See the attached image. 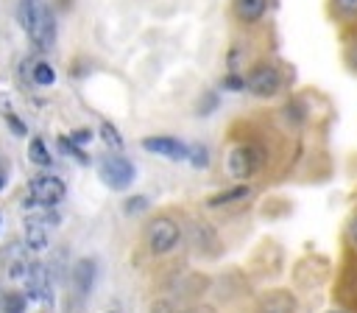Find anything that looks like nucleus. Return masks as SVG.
Returning a JSON list of instances; mask_svg holds the SVG:
<instances>
[{"label":"nucleus","instance_id":"473e14b6","mask_svg":"<svg viewBox=\"0 0 357 313\" xmlns=\"http://www.w3.org/2000/svg\"><path fill=\"white\" fill-rule=\"evenodd\" d=\"M0 226H3V215H0Z\"/></svg>","mask_w":357,"mask_h":313},{"label":"nucleus","instance_id":"4468645a","mask_svg":"<svg viewBox=\"0 0 357 313\" xmlns=\"http://www.w3.org/2000/svg\"><path fill=\"white\" fill-rule=\"evenodd\" d=\"M293 307H296V302L287 291H271L259 299L257 313H293Z\"/></svg>","mask_w":357,"mask_h":313},{"label":"nucleus","instance_id":"f257e3e1","mask_svg":"<svg viewBox=\"0 0 357 313\" xmlns=\"http://www.w3.org/2000/svg\"><path fill=\"white\" fill-rule=\"evenodd\" d=\"M17 20L25 31V36L39 50H50L56 45V17L53 8L39 0H20L17 3Z\"/></svg>","mask_w":357,"mask_h":313},{"label":"nucleus","instance_id":"f3484780","mask_svg":"<svg viewBox=\"0 0 357 313\" xmlns=\"http://www.w3.org/2000/svg\"><path fill=\"white\" fill-rule=\"evenodd\" d=\"M25 307H28V299L20 291H6L0 296V313H25Z\"/></svg>","mask_w":357,"mask_h":313},{"label":"nucleus","instance_id":"2f4dec72","mask_svg":"<svg viewBox=\"0 0 357 313\" xmlns=\"http://www.w3.org/2000/svg\"><path fill=\"white\" fill-rule=\"evenodd\" d=\"M326 313H343V310H326Z\"/></svg>","mask_w":357,"mask_h":313},{"label":"nucleus","instance_id":"393cba45","mask_svg":"<svg viewBox=\"0 0 357 313\" xmlns=\"http://www.w3.org/2000/svg\"><path fill=\"white\" fill-rule=\"evenodd\" d=\"M3 117H6L8 129H11L17 137H25V134H28V126H25V123H22V120H20V117L11 112V109H6V112H3Z\"/></svg>","mask_w":357,"mask_h":313},{"label":"nucleus","instance_id":"39448f33","mask_svg":"<svg viewBox=\"0 0 357 313\" xmlns=\"http://www.w3.org/2000/svg\"><path fill=\"white\" fill-rule=\"evenodd\" d=\"M98 176L103 179V184H109L112 190H126L134 182V165L120 156V154H106L98 162Z\"/></svg>","mask_w":357,"mask_h":313},{"label":"nucleus","instance_id":"c756f323","mask_svg":"<svg viewBox=\"0 0 357 313\" xmlns=\"http://www.w3.org/2000/svg\"><path fill=\"white\" fill-rule=\"evenodd\" d=\"M351 240H354V243H357V215H354V218H351Z\"/></svg>","mask_w":357,"mask_h":313},{"label":"nucleus","instance_id":"1a4fd4ad","mask_svg":"<svg viewBox=\"0 0 357 313\" xmlns=\"http://www.w3.org/2000/svg\"><path fill=\"white\" fill-rule=\"evenodd\" d=\"M231 14L243 25H254L268 14V0H231Z\"/></svg>","mask_w":357,"mask_h":313},{"label":"nucleus","instance_id":"9b49d317","mask_svg":"<svg viewBox=\"0 0 357 313\" xmlns=\"http://www.w3.org/2000/svg\"><path fill=\"white\" fill-rule=\"evenodd\" d=\"M22 67H25V75L31 78V84H36V87L56 84V70H53L50 61H45V59H25Z\"/></svg>","mask_w":357,"mask_h":313},{"label":"nucleus","instance_id":"20e7f679","mask_svg":"<svg viewBox=\"0 0 357 313\" xmlns=\"http://www.w3.org/2000/svg\"><path fill=\"white\" fill-rule=\"evenodd\" d=\"M28 193L33 196L36 207L53 210L56 204L64 201V196H67V184H64L59 176H53V173H42V176H33V179L28 182Z\"/></svg>","mask_w":357,"mask_h":313},{"label":"nucleus","instance_id":"412c9836","mask_svg":"<svg viewBox=\"0 0 357 313\" xmlns=\"http://www.w3.org/2000/svg\"><path fill=\"white\" fill-rule=\"evenodd\" d=\"M243 64H245V50H243L240 45H231V50H229V56H226V67H229V73H240Z\"/></svg>","mask_w":357,"mask_h":313},{"label":"nucleus","instance_id":"9d476101","mask_svg":"<svg viewBox=\"0 0 357 313\" xmlns=\"http://www.w3.org/2000/svg\"><path fill=\"white\" fill-rule=\"evenodd\" d=\"M22 235H25V246H28V249H33V252L47 249V224H45V218L28 215Z\"/></svg>","mask_w":357,"mask_h":313},{"label":"nucleus","instance_id":"cd10ccee","mask_svg":"<svg viewBox=\"0 0 357 313\" xmlns=\"http://www.w3.org/2000/svg\"><path fill=\"white\" fill-rule=\"evenodd\" d=\"M153 313H173V307H170L167 302H156V305H153Z\"/></svg>","mask_w":357,"mask_h":313},{"label":"nucleus","instance_id":"a878e982","mask_svg":"<svg viewBox=\"0 0 357 313\" xmlns=\"http://www.w3.org/2000/svg\"><path fill=\"white\" fill-rule=\"evenodd\" d=\"M67 137H70L75 145H86V143H92L95 134H92V129H73Z\"/></svg>","mask_w":357,"mask_h":313},{"label":"nucleus","instance_id":"6ab92c4d","mask_svg":"<svg viewBox=\"0 0 357 313\" xmlns=\"http://www.w3.org/2000/svg\"><path fill=\"white\" fill-rule=\"evenodd\" d=\"M59 148H61V154H67V156H73L78 165H89V156L81 151V145H75L70 137H59Z\"/></svg>","mask_w":357,"mask_h":313},{"label":"nucleus","instance_id":"f8f14e48","mask_svg":"<svg viewBox=\"0 0 357 313\" xmlns=\"http://www.w3.org/2000/svg\"><path fill=\"white\" fill-rule=\"evenodd\" d=\"M0 260H3V265H6V274L11 277V279H22L25 274H28V260L22 257V246L20 243H11V246H6V252L0 254Z\"/></svg>","mask_w":357,"mask_h":313},{"label":"nucleus","instance_id":"f03ea898","mask_svg":"<svg viewBox=\"0 0 357 313\" xmlns=\"http://www.w3.org/2000/svg\"><path fill=\"white\" fill-rule=\"evenodd\" d=\"M145 240H148V249H151L153 254H167V252H173V249L178 246L181 229H178V224H176L170 215H159V218H153V221L148 224Z\"/></svg>","mask_w":357,"mask_h":313},{"label":"nucleus","instance_id":"ddd939ff","mask_svg":"<svg viewBox=\"0 0 357 313\" xmlns=\"http://www.w3.org/2000/svg\"><path fill=\"white\" fill-rule=\"evenodd\" d=\"M73 285L78 291V296H86L95 285V260L89 257H81L75 265H73Z\"/></svg>","mask_w":357,"mask_h":313},{"label":"nucleus","instance_id":"423d86ee","mask_svg":"<svg viewBox=\"0 0 357 313\" xmlns=\"http://www.w3.org/2000/svg\"><path fill=\"white\" fill-rule=\"evenodd\" d=\"M262 165V151L254 143H240L229 151V173L234 179H251Z\"/></svg>","mask_w":357,"mask_h":313},{"label":"nucleus","instance_id":"6e6552de","mask_svg":"<svg viewBox=\"0 0 357 313\" xmlns=\"http://www.w3.org/2000/svg\"><path fill=\"white\" fill-rule=\"evenodd\" d=\"M142 148L151 151V154L167 156V159H173V162H184L187 154H190V145H187V143H181L178 137H167V134L145 137V140H142Z\"/></svg>","mask_w":357,"mask_h":313},{"label":"nucleus","instance_id":"c85d7f7f","mask_svg":"<svg viewBox=\"0 0 357 313\" xmlns=\"http://www.w3.org/2000/svg\"><path fill=\"white\" fill-rule=\"evenodd\" d=\"M349 64L357 70V45H351V48H349Z\"/></svg>","mask_w":357,"mask_h":313},{"label":"nucleus","instance_id":"7ed1b4c3","mask_svg":"<svg viewBox=\"0 0 357 313\" xmlns=\"http://www.w3.org/2000/svg\"><path fill=\"white\" fill-rule=\"evenodd\" d=\"M245 89H248L251 95H257V98H273V95L282 89V73H279L273 64L259 61V64H254V67L248 70V75H245Z\"/></svg>","mask_w":357,"mask_h":313},{"label":"nucleus","instance_id":"aec40b11","mask_svg":"<svg viewBox=\"0 0 357 313\" xmlns=\"http://www.w3.org/2000/svg\"><path fill=\"white\" fill-rule=\"evenodd\" d=\"M187 162L192 165V168H206L209 165V148L206 145H190V154H187Z\"/></svg>","mask_w":357,"mask_h":313},{"label":"nucleus","instance_id":"2eb2a0df","mask_svg":"<svg viewBox=\"0 0 357 313\" xmlns=\"http://www.w3.org/2000/svg\"><path fill=\"white\" fill-rule=\"evenodd\" d=\"M245 198H251V187L248 184H234V187H226V190L209 196L206 207H231V204H240Z\"/></svg>","mask_w":357,"mask_h":313},{"label":"nucleus","instance_id":"a211bd4d","mask_svg":"<svg viewBox=\"0 0 357 313\" xmlns=\"http://www.w3.org/2000/svg\"><path fill=\"white\" fill-rule=\"evenodd\" d=\"M98 131H100V140H103V143H106L109 148H114V151H120V148H123V137H120L117 126H112L109 120H103Z\"/></svg>","mask_w":357,"mask_h":313},{"label":"nucleus","instance_id":"72a5a7b5","mask_svg":"<svg viewBox=\"0 0 357 313\" xmlns=\"http://www.w3.org/2000/svg\"><path fill=\"white\" fill-rule=\"evenodd\" d=\"M109 313H112V310H109Z\"/></svg>","mask_w":357,"mask_h":313},{"label":"nucleus","instance_id":"5701e85b","mask_svg":"<svg viewBox=\"0 0 357 313\" xmlns=\"http://www.w3.org/2000/svg\"><path fill=\"white\" fill-rule=\"evenodd\" d=\"M148 196H131V198H126V204H123V210H126V215H139V212H145L148 210Z\"/></svg>","mask_w":357,"mask_h":313},{"label":"nucleus","instance_id":"bb28decb","mask_svg":"<svg viewBox=\"0 0 357 313\" xmlns=\"http://www.w3.org/2000/svg\"><path fill=\"white\" fill-rule=\"evenodd\" d=\"M215 103H218V98L212 92H206V103H198V115H209L215 109Z\"/></svg>","mask_w":357,"mask_h":313},{"label":"nucleus","instance_id":"dca6fc26","mask_svg":"<svg viewBox=\"0 0 357 313\" xmlns=\"http://www.w3.org/2000/svg\"><path fill=\"white\" fill-rule=\"evenodd\" d=\"M28 159L33 165H39V168H50L53 165V156H50V151H47V145H45L42 137H33L28 143Z\"/></svg>","mask_w":357,"mask_h":313},{"label":"nucleus","instance_id":"4be33fe9","mask_svg":"<svg viewBox=\"0 0 357 313\" xmlns=\"http://www.w3.org/2000/svg\"><path fill=\"white\" fill-rule=\"evenodd\" d=\"M332 11L343 20L357 17V0H332Z\"/></svg>","mask_w":357,"mask_h":313},{"label":"nucleus","instance_id":"7c9ffc66","mask_svg":"<svg viewBox=\"0 0 357 313\" xmlns=\"http://www.w3.org/2000/svg\"><path fill=\"white\" fill-rule=\"evenodd\" d=\"M6 187V170H0V190Z\"/></svg>","mask_w":357,"mask_h":313},{"label":"nucleus","instance_id":"b1692460","mask_svg":"<svg viewBox=\"0 0 357 313\" xmlns=\"http://www.w3.org/2000/svg\"><path fill=\"white\" fill-rule=\"evenodd\" d=\"M220 87L229 89V92H243V89H245V75H240V73H226L223 81H220Z\"/></svg>","mask_w":357,"mask_h":313},{"label":"nucleus","instance_id":"0eeeda50","mask_svg":"<svg viewBox=\"0 0 357 313\" xmlns=\"http://www.w3.org/2000/svg\"><path fill=\"white\" fill-rule=\"evenodd\" d=\"M25 285H28V296L42 302L45 307L53 305V274L45 263H31L28 274H25Z\"/></svg>","mask_w":357,"mask_h":313}]
</instances>
